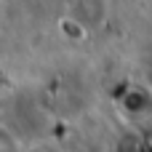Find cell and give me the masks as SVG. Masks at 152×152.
<instances>
[{"label": "cell", "instance_id": "cell-1", "mask_svg": "<svg viewBox=\"0 0 152 152\" xmlns=\"http://www.w3.org/2000/svg\"><path fill=\"white\" fill-rule=\"evenodd\" d=\"M16 150H19L16 136H13L8 128H3V126H0V152H16Z\"/></svg>", "mask_w": 152, "mask_h": 152}, {"label": "cell", "instance_id": "cell-2", "mask_svg": "<svg viewBox=\"0 0 152 152\" xmlns=\"http://www.w3.org/2000/svg\"><path fill=\"white\" fill-rule=\"evenodd\" d=\"M27 152H48V150H45V147H29Z\"/></svg>", "mask_w": 152, "mask_h": 152}]
</instances>
